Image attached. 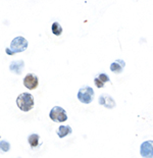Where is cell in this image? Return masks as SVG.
<instances>
[{"label":"cell","mask_w":153,"mask_h":158,"mask_svg":"<svg viewBox=\"0 0 153 158\" xmlns=\"http://www.w3.org/2000/svg\"><path fill=\"white\" fill-rule=\"evenodd\" d=\"M99 104L102 106H104L105 108H108V109H111L117 105V103L113 100V98L108 95V94H102V95L99 97Z\"/></svg>","instance_id":"obj_7"},{"label":"cell","mask_w":153,"mask_h":158,"mask_svg":"<svg viewBox=\"0 0 153 158\" xmlns=\"http://www.w3.org/2000/svg\"><path fill=\"white\" fill-rule=\"evenodd\" d=\"M125 66V62L122 59H117L110 64V70L114 73H121Z\"/></svg>","instance_id":"obj_10"},{"label":"cell","mask_w":153,"mask_h":158,"mask_svg":"<svg viewBox=\"0 0 153 158\" xmlns=\"http://www.w3.org/2000/svg\"><path fill=\"white\" fill-rule=\"evenodd\" d=\"M109 77H108L106 73H99L96 78L94 79V84H95V86L97 87V88H103L104 85H105V83H107V82H109Z\"/></svg>","instance_id":"obj_9"},{"label":"cell","mask_w":153,"mask_h":158,"mask_svg":"<svg viewBox=\"0 0 153 158\" xmlns=\"http://www.w3.org/2000/svg\"><path fill=\"white\" fill-rule=\"evenodd\" d=\"M39 141H40V136L38 134H32L28 138V142L32 149H35L39 146Z\"/></svg>","instance_id":"obj_12"},{"label":"cell","mask_w":153,"mask_h":158,"mask_svg":"<svg viewBox=\"0 0 153 158\" xmlns=\"http://www.w3.org/2000/svg\"><path fill=\"white\" fill-rule=\"evenodd\" d=\"M34 97L30 93H22L16 98V105L23 112L30 111L34 108Z\"/></svg>","instance_id":"obj_2"},{"label":"cell","mask_w":153,"mask_h":158,"mask_svg":"<svg viewBox=\"0 0 153 158\" xmlns=\"http://www.w3.org/2000/svg\"><path fill=\"white\" fill-rule=\"evenodd\" d=\"M51 31L55 36H60L62 34V28H61V26L59 25L58 23H53L52 26H51Z\"/></svg>","instance_id":"obj_13"},{"label":"cell","mask_w":153,"mask_h":158,"mask_svg":"<svg viewBox=\"0 0 153 158\" xmlns=\"http://www.w3.org/2000/svg\"><path fill=\"white\" fill-rule=\"evenodd\" d=\"M10 150V144L7 141H0V151L1 152H8Z\"/></svg>","instance_id":"obj_14"},{"label":"cell","mask_w":153,"mask_h":158,"mask_svg":"<svg viewBox=\"0 0 153 158\" xmlns=\"http://www.w3.org/2000/svg\"><path fill=\"white\" fill-rule=\"evenodd\" d=\"M28 48V41L22 36L15 37V39L12 40L11 43H10L9 48L5 49V52L7 53L8 55H13L15 53L19 52H23Z\"/></svg>","instance_id":"obj_1"},{"label":"cell","mask_w":153,"mask_h":158,"mask_svg":"<svg viewBox=\"0 0 153 158\" xmlns=\"http://www.w3.org/2000/svg\"><path fill=\"white\" fill-rule=\"evenodd\" d=\"M140 154L143 158H153V141H145L141 144Z\"/></svg>","instance_id":"obj_5"},{"label":"cell","mask_w":153,"mask_h":158,"mask_svg":"<svg viewBox=\"0 0 153 158\" xmlns=\"http://www.w3.org/2000/svg\"><path fill=\"white\" fill-rule=\"evenodd\" d=\"M71 132H73V130H71V127L70 126H60L57 129L56 134L59 138H64L67 135H70V134H71Z\"/></svg>","instance_id":"obj_11"},{"label":"cell","mask_w":153,"mask_h":158,"mask_svg":"<svg viewBox=\"0 0 153 158\" xmlns=\"http://www.w3.org/2000/svg\"><path fill=\"white\" fill-rule=\"evenodd\" d=\"M49 117L54 123H63L67 120V114L66 112V110L60 106H54L50 110Z\"/></svg>","instance_id":"obj_4"},{"label":"cell","mask_w":153,"mask_h":158,"mask_svg":"<svg viewBox=\"0 0 153 158\" xmlns=\"http://www.w3.org/2000/svg\"><path fill=\"white\" fill-rule=\"evenodd\" d=\"M23 68H25L23 60H15V61H12L9 65L10 72H12L15 75H22Z\"/></svg>","instance_id":"obj_8"},{"label":"cell","mask_w":153,"mask_h":158,"mask_svg":"<svg viewBox=\"0 0 153 158\" xmlns=\"http://www.w3.org/2000/svg\"><path fill=\"white\" fill-rule=\"evenodd\" d=\"M78 99L84 104H90L94 100V90L89 86L81 88L78 92Z\"/></svg>","instance_id":"obj_3"},{"label":"cell","mask_w":153,"mask_h":158,"mask_svg":"<svg viewBox=\"0 0 153 158\" xmlns=\"http://www.w3.org/2000/svg\"><path fill=\"white\" fill-rule=\"evenodd\" d=\"M39 85V79L38 77L34 73H28L23 78V86L29 90H35Z\"/></svg>","instance_id":"obj_6"}]
</instances>
